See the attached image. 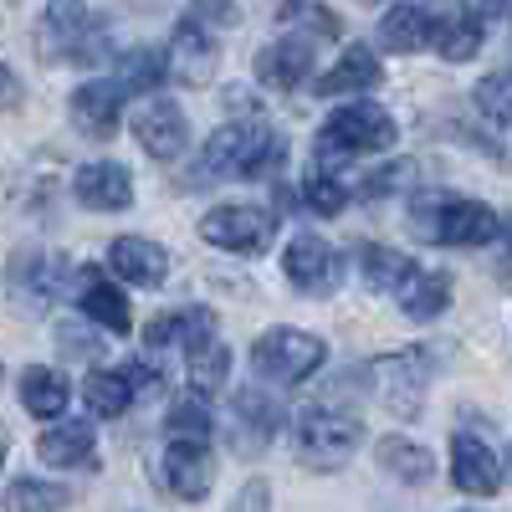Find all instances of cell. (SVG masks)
Wrapping results in <instances>:
<instances>
[{"label": "cell", "instance_id": "cell-28", "mask_svg": "<svg viewBox=\"0 0 512 512\" xmlns=\"http://www.w3.org/2000/svg\"><path fill=\"white\" fill-rule=\"evenodd\" d=\"M359 272H364V282L374 287V292H400V282L415 272V262L405 251H390V246H374V241H364L359 246Z\"/></svg>", "mask_w": 512, "mask_h": 512}, {"label": "cell", "instance_id": "cell-33", "mask_svg": "<svg viewBox=\"0 0 512 512\" xmlns=\"http://www.w3.org/2000/svg\"><path fill=\"white\" fill-rule=\"evenodd\" d=\"M169 436L175 441H205L210 436V410H205V400L200 395H180L175 405H169Z\"/></svg>", "mask_w": 512, "mask_h": 512}, {"label": "cell", "instance_id": "cell-16", "mask_svg": "<svg viewBox=\"0 0 512 512\" xmlns=\"http://www.w3.org/2000/svg\"><path fill=\"white\" fill-rule=\"evenodd\" d=\"M72 195L88 210H128L134 205V175L113 159H93L72 175Z\"/></svg>", "mask_w": 512, "mask_h": 512}, {"label": "cell", "instance_id": "cell-14", "mask_svg": "<svg viewBox=\"0 0 512 512\" xmlns=\"http://www.w3.org/2000/svg\"><path fill=\"white\" fill-rule=\"evenodd\" d=\"M134 139L144 144L149 159H180L185 144H190V128H185V113L180 103L169 98H149L139 113H134Z\"/></svg>", "mask_w": 512, "mask_h": 512}, {"label": "cell", "instance_id": "cell-3", "mask_svg": "<svg viewBox=\"0 0 512 512\" xmlns=\"http://www.w3.org/2000/svg\"><path fill=\"white\" fill-rule=\"evenodd\" d=\"M420 241L436 246H487L502 236V216L482 200H456V195H425L410 216Z\"/></svg>", "mask_w": 512, "mask_h": 512}, {"label": "cell", "instance_id": "cell-8", "mask_svg": "<svg viewBox=\"0 0 512 512\" xmlns=\"http://www.w3.org/2000/svg\"><path fill=\"white\" fill-rule=\"evenodd\" d=\"M425 26H431V41H436V52L446 62H472L482 52V16L466 6V0H425Z\"/></svg>", "mask_w": 512, "mask_h": 512}, {"label": "cell", "instance_id": "cell-39", "mask_svg": "<svg viewBox=\"0 0 512 512\" xmlns=\"http://www.w3.org/2000/svg\"><path fill=\"white\" fill-rule=\"evenodd\" d=\"M231 512H272V482H267V477H251V482L236 492Z\"/></svg>", "mask_w": 512, "mask_h": 512}, {"label": "cell", "instance_id": "cell-29", "mask_svg": "<svg viewBox=\"0 0 512 512\" xmlns=\"http://www.w3.org/2000/svg\"><path fill=\"white\" fill-rule=\"evenodd\" d=\"M164 77H169V72H164V52H154V47H134V52H123V62H118V72H113L108 82L128 98V93H154Z\"/></svg>", "mask_w": 512, "mask_h": 512}, {"label": "cell", "instance_id": "cell-26", "mask_svg": "<svg viewBox=\"0 0 512 512\" xmlns=\"http://www.w3.org/2000/svg\"><path fill=\"white\" fill-rule=\"evenodd\" d=\"M52 282H57V267H52L41 251H16V256H11V267H6V287H11L16 303L41 308V303H47V292H52Z\"/></svg>", "mask_w": 512, "mask_h": 512}, {"label": "cell", "instance_id": "cell-38", "mask_svg": "<svg viewBox=\"0 0 512 512\" xmlns=\"http://www.w3.org/2000/svg\"><path fill=\"white\" fill-rule=\"evenodd\" d=\"M405 180H410V159H400V164H384V169H374V175L359 185V200H379V195L400 190Z\"/></svg>", "mask_w": 512, "mask_h": 512}, {"label": "cell", "instance_id": "cell-23", "mask_svg": "<svg viewBox=\"0 0 512 512\" xmlns=\"http://www.w3.org/2000/svg\"><path fill=\"white\" fill-rule=\"evenodd\" d=\"M374 461H379V472H390L395 482H410V487H425L436 477V456L410 436H384L374 446Z\"/></svg>", "mask_w": 512, "mask_h": 512}, {"label": "cell", "instance_id": "cell-2", "mask_svg": "<svg viewBox=\"0 0 512 512\" xmlns=\"http://www.w3.org/2000/svg\"><path fill=\"white\" fill-rule=\"evenodd\" d=\"M395 118L384 113L379 103H344L338 113H328V123L318 128V144H313V159L318 169H333L338 175V164H349L359 154H379V149H390L395 144Z\"/></svg>", "mask_w": 512, "mask_h": 512}, {"label": "cell", "instance_id": "cell-24", "mask_svg": "<svg viewBox=\"0 0 512 512\" xmlns=\"http://www.w3.org/2000/svg\"><path fill=\"white\" fill-rule=\"evenodd\" d=\"M82 313H88L98 328H108V333H128V297H123V287H113L103 272H82Z\"/></svg>", "mask_w": 512, "mask_h": 512}, {"label": "cell", "instance_id": "cell-21", "mask_svg": "<svg viewBox=\"0 0 512 512\" xmlns=\"http://www.w3.org/2000/svg\"><path fill=\"white\" fill-rule=\"evenodd\" d=\"M395 303H400V313H405V318L431 323V318H441V313L451 308V277L415 262V272H410V277L400 282V292H395Z\"/></svg>", "mask_w": 512, "mask_h": 512}, {"label": "cell", "instance_id": "cell-42", "mask_svg": "<svg viewBox=\"0 0 512 512\" xmlns=\"http://www.w3.org/2000/svg\"><path fill=\"white\" fill-rule=\"evenodd\" d=\"M466 6H472L477 16H492V21H497V16H507V0H466Z\"/></svg>", "mask_w": 512, "mask_h": 512}, {"label": "cell", "instance_id": "cell-17", "mask_svg": "<svg viewBox=\"0 0 512 512\" xmlns=\"http://www.w3.org/2000/svg\"><path fill=\"white\" fill-rule=\"evenodd\" d=\"M164 487L185 497V502H200L210 487H216V461H210L205 441H169L164 451Z\"/></svg>", "mask_w": 512, "mask_h": 512}, {"label": "cell", "instance_id": "cell-12", "mask_svg": "<svg viewBox=\"0 0 512 512\" xmlns=\"http://www.w3.org/2000/svg\"><path fill=\"white\" fill-rule=\"evenodd\" d=\"M379 400L395 415H415L425 400V379H431V349H405L395 359L379 364Z\"/></svg>", "mask_w": 512, "mask_h": 512}, {"label": "cell", "instance_id": "cell-25", "mask_svg": "<svg viewBox=\"0 0 512 512\" xmlns=\"http://www.w3.org/2000/svg\"><path fill=\"white\" fill-rule=\"evenodd\" d=\"M67 400H72L67 374H57V369H47V364H31V369L21 374V405H26L36 420H57V415L67 410Z\"/></svg>", "mask_w": 512, "mask_h": 512}, {"label": "cell", "instance_id": "cell-40", "mask_svg": "<svg viewBox=\"0 0 512 512\" xmlns=\"http://www.w3.org/2000/svg\"><path fill=\"white\" fill-rule=\"evenodd\" d=\"M118 374L128 379V390H134V395H154V390H159V379H164V374H159L154 364H144V359H134V364H123Z\"/></svg>", "mask_w": 512, "mask_h": 512}, {"label": "cell", "instance_id": "cell-41", "mask_svg": "<svg viewBox=\"0 0 512 512\" xmlns=\"http://www.w3.org/2000/svg\"><path fill=\"white\" fill-rule=\"evenodd\" d=\"M16 103H21V82H16V72L6 62H0V113L16 108Z\"/></svg>", "mask_w": 512, "mask_h": 512}, {"label": "cell", "instance_id": "cell-32", "mask_svg": "<svg viewBox=\"0 0 512 512\" xmlns=\"http://www.w3.org/2000/svg\"><path fill=\"white\" fill-rule=\"evenodd\" d=\"M62 507H67V487H57V482L21 477L6 487V512H62Z\"/></svg>", "mask_w": 512, "mask_h": 512}, {"label": "cell", "instance_id": "cell-6", "mask_svg": "<svg viewBox=\"0 0 512 512\" xmlns=\"http://www.w3.org/2000/svg\"><path fill=\"white\" fill-rule=\"evenodd\" d=\"M36 47H41L47 62H62V57L98 62L103 57L98 52V26H93V16H88L82 0H52L47 16H41V26H36Z\"/></svg>", "mask_w": 512, "mask_h": 512}, {"label": "cell", "instance_id": "cell-13", "mask_svg": "<svg viewBox=\"0 0 512 512\" xmlns=\"http://www.w3.org/2000/svg\"><path fill=\"white\" fill-rule=\"evenodd\" d=\"M216 62H221L216 36L200 31L195 21H180L175 41H169V52H164V72H175L185 88H205V82L216 77Z\"/></svg>", "mask_w": 512, "mask_h": 512}, {"label": "cell", "instance_id": "cell-9", "mask_svg": "<svg viewBox=\"0 0 512 512\" xmlns=\"http://www.w3.org/2000/svg\"><path fill=\"white\" fill-rule=\"evenodd\" d=\"M282 272L297 292H308V297H323L338 287V277H344V256H338L323 236L303 231V236H292L287 241V256H282Z\"/></svg>", "mask_w": 512, "mask_h": 512}, {"label": "cell", "instance_id": "cell-37", "mask_svg": "<svg viewBox=\"0 0 512 512\" xmlns=\"http://www.w3.org/2000/svg\"><path fill=\"white\" fill-rule=\"evenodd\" d=\"M477 108L492 118V128H507V72H492L477 82Z\"/></svg>", "mask_w": 512, "mask_h": 512}, {"label": "cell", "instance_id": "cell-18", "mask_svg": "<svg viewBox=\"0 0 512 512\" xmlns=\"http://www.w3.org/2000/svg\"><path fill=\"white\" fill-rule=\"evenodd\" d=\"M108 267L134 287H159L169 277V251L149 236H118L108 246Z\"/></svg>", "mask_w": 512, "mask_h": 512}, {"label": "cell", "instance_id": "cell-20", "mask_svg": "<svg viewBox=\"0 0 512 512\" xmlns=\"http://www.w3.org/2000/svg\"><path fill=\"white\" fill-rule=\"evenodd\" d=\"M379 77H384L379 57H374L369 47H349L344 57H338V62L313 82V93H318V98H349V93H369V88H379Z\"/></svg>", "mask_w": 512, "mask_h": 512}, {"label": "cell", "instance_id": "cell-1", "mask_svg": "<svg viewBox=\"0 0 512 512\" xmlns=\"http://www.w3.org/2000/svg\"><path fill=\"white\" fill-rule=\"evenodd\" d=\"M287 159V139L262 123H226L200 154V180H267Z\"/></svg>", "mask_w": 512, "mask_h": 512}, {"label": "cell", "instance_id": "cell-30", "mask_svg": "<svg viewBox=\"0 0 512 512\" xmlns=\"http://www.w3.org/2000/svg\"><path fill=\"white\" fill-rule=\"evenodd\" d=\"M82 395H88L93 420H118L128 405H134V390H128V379L118 369H93L88 384H82Z\"/></svg>", "mask_w": 512, "mask_h": 512}, {"label": "cell", "instance_id": "cell-19", "mask_svg": "<svg viewBox=\"0 0 512 512\" xmlns=\"http://www.w3.org/2000/svg\"><path fill=\"white\" fill-rule=\"evenodd\" d=\"M118 118H123V93L113 88V82H82V88L72 93V123L88 139H113Z\"/></svg>", "mask_w": 512, "mask_h": 512}, {"label": "cell", "instance_id": "cell-27", "mask_svg": "<svg viewBox=\"0 0 512 512\" xmlns=\"http://www.w3.org/2000/svg\"><path fill=\"white\" fill-rule=\"evenodd\" d=\"M379 41L390 52H420V47H431V26H425V11L415 6V0H400V6L384 11L379 21Z\"/></svg>", "mask_w": 512, "mask_h": 512}, {"label": "cell", "instance_id": "cell-43", "mask_svg": "<svg viewBox=\"0 0 512 512\" xmlns=\"http://www.w3.org/2000/svg\"><path fill=\"white\" fill-rule=\"evenodd\" d=\"M6 451H11V436H6V425H0V466H6Z\"/></svg>", "mask_w": 512, "mask_h": 512}, {"label": "cell", "instance_id": "cell-15", "mask_svg": "<svg viewBox=\"0 0 512 512\" xmlns=\"http://www.w3.org/2000/svg\"><path fill=\"white\" fill-rule=\"evenodd\" d=\"M277 431H282V410H277V400L262 395V390H241L236 405H231V446L246 451V456H256V451H267V446H272Z\"/></svg>", "mask_w": 512, "mask_h": 512}, {"label": "cell", "instance_id": "cell-7", "mask_svg": "<svg viewBox=\"0 0 512 512\" xmlns=\"http://www.w3.org/2000/svg\"><path fill=\"white\" fill-rule=\"evenodd\" d=\"M200 236L221 251H241V256H256L267 251L272 236H277V216L262 205H216L210 216L200 221Z\"/></svg>", "mask_w": 512, "mask_h": 512}, {"label": "cell", "instance_id": "cell-36", "mask_svg": "<svg viewBox=\"0 0 512 512\" xmlns=\"http://www.w3.org/2000/svg\"><path fill=\"white\" fill-rule=\"evenodd\" d=\"M282 21H287V26L303 21L308 36H313V31H318V36H338V16L323 11V6H313V0H287V6H282Z\"/></svg>", "mask_w": 512, "mask_h": 512}, {"label": "cell", "instance_id": "cell-11", "mask_svg": "<svg viewBox=\"0 0 512 512\" xmlns=\"http://www.w3.org/2000/svg\"><path fill=\"white\" fill-rule=\"evenodd\" d=\"M313 57H318L313 36H282V41L256 52V82H262V88H277V93H292V88L308 82Z\"/></svg>", "mask_w": 512, "mask_h": 512}, {"label": "cell", "instance_id": "cell-10", "mask_svg": "<svg viewBox=\"0 0 512 512\" xmlns=\"http://www.w3.org/2000/svg\"><path fill=\"white\" fill-rule=\"evenodd\" d=\"M451 482L466 492V497H497L502 482H507V466L497 456V446H487L482 436L461 431L451 441Z\"/></svg>", "mask_w": 512, "mask_h": 512}, {"label": "cell", "instance_id": "cell-35", "mask_svg": "<svg viewBox=\"0 0 512 512\" xmlns=\"http://www.w3.org/2000/svg\"><path fill=\"white\" fill-rule=\"evenodd\" d=\"M185 21H195L200 31H231V26H241V6L236 0H190V16Z\"/></svg>", "mask_w": 512, "mask_h": 512}, {"label": "cell", "instance_id": "cell-5", "mask_svg": "<svg viewBox=\"0 0 512 512\" xmlns=\"http://www.w3.org/2000/svg\"><path fill=\"white\" fill-rule=\"evenodd\" d=\"M292 436H297V451H303L308 466L333 472V466H344L354 456V446L364 441V425L344 410H333V405H308L303 415H297Z\"/></svg>", "mask_w": 512, "mask_h": 512}, {"label": "cell", "instance_id": "cell-22", "mask_svg": "<svg viewBox=\"0 0 512 512\" xmlns=\"http://www.w3.org/2000/svg\"><path fill=\"white\" fill-rule=\"evenodd\" d=\"M93 451H98V436L88 420H67V425H52L47 436L36 441V456L57 466V472H72V466H93Z\"/></svg>", "mask_w": 512, "mask_h": 512}, {"label": "cell", "instance_id": "cell-34", "mask_svg": "<svg viewBox=\"0 0 512 512\" xmlns=\"http://www.w3.org/2000/svg\"><path fill=\"white\" fill-rule=\"evenodd\" d=\"M303 195H308V205L318 210V216H338V210L349 205V185L333 175V169H308V185H303Z\"/></svg>", "mask_w": 512, "mask_h": 512}, {"label": "cell", "instance_id": "cell-31", "mask_svg": "<svg viewBox=\"0 0 512 512\" xmlns=\"http://www.w3.org/2000/svg\"><path fill=\"white\" fill-rule=\"evenodd\" d=\"M190 359V379H195V395L205 400V395H216L221 384L231 379V349L221 344V338H210L205 349H195V354H185Z\"/></svg>", "mask_w": 512, "mask_h": 512}, {"label": "cell", "instance_id": "cell-4", "mask_svg": "<svg viewBox=\"0 0 512 512\" xmlns=\"http://www.w3.org/2000/svg\"><path fill=\"white\" fill-rule=\"evenodd\" d=\"M323 359H328V344L303 328H267L251 349V369L267 384H303L308 374L323 369Z\"/></svg>", "mask_w": 512, "mask_h": 512}]
</instances>
